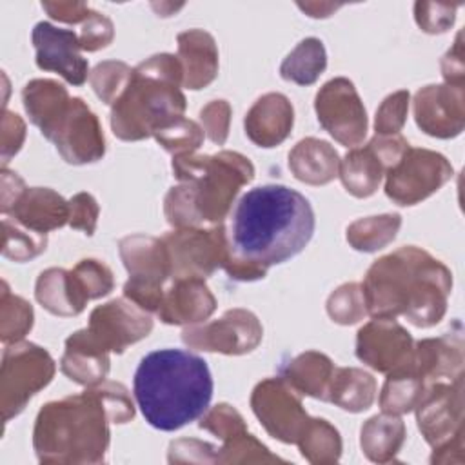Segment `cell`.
<instances>
[{
	"label": "cell",
	"instance_id": "cell-1",
	"mask_svg": "<svg viewBox=\"0 0 465 465\" xmlns=\"http://www.w3.org/2000/svg\"><path fill=\"white\" fill-rule=\"evenodd\" d=\"M314 227V211L302 193L276 183L254 187L232 209L222 269L238 282L262 280L269 267L302 252Z\"/></svg>",
	"mask_w": 465,
	"mask_h": 465
},
{
	"label": "cell",
	"instance_id": "cell-2",
	"mask_svg": "<svg viewBox=\"0 0 465 465\" xmlns=\"http://www.w3.org/2000/svg\"><path fill=\"white\" fill-rule=\"evenodd\" d=\"M367 314L405 316L412 325L427 329L447 312L452 292L450 269L421 247H400L378 258L361 283Z\"/></svg>",
	"mask_w": 465,
	"mask_h": 465
},
{
	"label": "cell",
	"instance_id": "cell-3",
	"mask_svg": "<svg viewBox=\"0 0 465 465\" xmlns=\"http://www.w3.org/2000/svg\"><path fill=\"white\" fill-rule=\"evenodd\" d=\"M213 376L203 358L183 349H160L142 358L133 392L145 421L176 430L198 420L213 398Z\"/></svg>",
	"mask_w": 465,
	"mask_h": 465
},
{
	"label": "cell",
	"instance_id": "cell-4",
	"mask_svg": "<svg viewBox=\"0 0 465 465\" xmlns=\"http://www.w3.org/2000/svg\"><path fill=\"white\" fill-rule=\"evenodd\" d=\"M111 418L94 387L45 403L35 420L33 449L40 463L105 461Z\"/></svg>",
	"mask_w": 465,
	"mask_h": 465
},
{
	"label": "cell",
	"instance_id": "cell-5",
	"mask_svg": "<svg viewBox=\"0 0 465 465\" xmlns=\"http://www.w3.org/2000/svg\"><path fill=\"white\" fill-rule=\"evenodd\" d=\"M180 85H183V69L174 54H153L133 67L129 85L111 105L114 136L138 142L182 118L187 102Z\"/></svg>",
	"mask_w": 465,
	"mask_h": 465
},
{
	"label": "cell",
	"instance_id": "cell-6",
	"mask_svg": "<svg viewBox=\"0 0 465 465\" xmlns=\"http://www.w3.org/2000/svg\"><path fill=\"white\" fill-rule=\"evenodd\" d=\"M171 167L178 182L191 183L200 222L211 225L223 223L240 189L254 178V165L236 151L178 154Z\"/></svg>",
	"mask_w": 465,
	"mask_h": 465
},
{
	"label": "cell",
	"instance_id": "cell-7",
	"mask_svg": "<svg viewBox=\"0 0 465 465\" xmlns=\"http://www.w3.org/2000/svg\"><path fill=\"white\" fill-rule=\"evenodd\" d=\"M56 372L51 354L31 341L5 345L0 369V409L4 423L18 416L29 400L47 387Z\"/></svg>",
	"mask_w": 465,
	"mask_h": 465
},
{
	"label": "cell",
	"instance_id": "cell-8",
	"mask_svg": "<svg viewBox=\"0 0 465 465\" xmlns=\"http://www.w3.org/2000/svg\"><path fill=\"white\" fill-rule=\"evenodd\" d=\"M171 262V278H207L223 267L229 252L227 227L223 223L174 229L162 236Z\"/></svg>",
	"mask_w": 465,
	"mask_h": 465
},
{
	"label": "cell",
	"instance_id": "cell-9",
	"mask_svg": "<svg viewBox=\"0 0 465 465\" xmlns=\"http://www.w3.org/2000/svg\"><path fill=\"white\" fill-rule=\"evenodd\" d=\"M452 174L454 169L441 153L409 145L385 173V194L398 205H416L441 189Z\"/></svg>",
	"mask_w": 465,
	"mask_h": 465
},
{
	"label": "cell",
	"instance_id": "cell-10",
	"mask_svg": "<svg viewBox=\"0 0 465 465\" xmlns=\"http://www.w3.org/2000/svg\"><path fill=\"white\" fill-rule=\"evenodd\" d=\"M320 125L341 145L356 147L367 134V111L354 87L345 76L325 82L314 98Z\"/></svg>",
	"mask_w": 465,
	"mask_h": 465
},
{
	"label": "cell",
	"instance_id": "cell-11",
	"mask_svg": "<svg viewBox=\"0 0 465 465\" xmlns=\"http://www.w3.org/2000/svg\"><path fill=\"white\" fill-rule=\"evenodd\" d=\"M263 338V327L258 316L247 309L234 307L218 320L191 325L182 331V341L189 349L240 356L252 352Z\"/></svg>",
	"mask_w": 465,
	"mask_h": 465
},
{
	"label": "cell",
	"instance_id": "cell-12",
	"mask_svg": "<svg viewBox=\"0 0 465 465\" xmlns=\"http://www.w3.org/2000/svg\"><path fill=\"white\" fill-rule=\"evenodd\" d=\"M251 409L269 436L282 443H296L311 416L300 394L282 378H265L251 392Z\"/></svg>",
	"mask_w": 465,
	"mask_h": 465
},
{
	"label": "cell",
	"instance_id": "cell-13",
	"mask_svg": "<svg viewBox=\"0 0 465 465\" xmlns=\"http://www.w3.org/2000/svg\"><path fill=\"white\" fill-rule=\"evenodd\" d=\"M409 142L401 134H376L367 145L352 147L340 160L338 176L345 191L356 198L372 196L385 173L401 158Z\"/></svg>",
	"mask_w": 465,
	"mask_h": 465
},
{
	"label": "cell",
	"instance_id": "cell-14",
	"mask_svg": "<svg viewBox=\"0 0 465 465\" xmlns=\"http://www.w3.org/2000/svg\"><path fill=\"white\" fill-rule=\"evenodd\" d=\"M414 411L418 429L432 449L465 434L463 374L430 383Z\"/></svg>",
	"mask_w": 465,
	"mask_h": 465
},
{
	"label": "cell",
	"instance_id": "cell-15",
	"mask_svg": "<svg viewBox=\"0 0 465 465\" xmlns=\"http://www.w3.org/2000/svg\"><path fill=\"white\" fill-rule=\"evenodd\" d=\"M85 331L104 351L122 354L129 345L149 336L153 318L124 296L94 307Z\"/></svg>",
	"mask_w": 465,
	"mask_h": 465
},
{
	"label": "cell",
	"instance_id": "cell-16",
	"mask_svg": "<svg viewBox=\"0 0 465 465\" xmlns=\"http://www.w3.org/2000/svg\"><path fill=\"white\" fill-rule=\"evenodd\" d=\"M47 140L53 142L58 154L71 165L94 163L105 154V136L98 116L78 96L71 98L67 111L56 122Z\"/></svg>",
	"mask_w": 465,
	"mask_h": 465
},
{
	"label": "cell",
	"instance_id": "cell-17",
	"mask_svg": "<svg viewBox=\"0 0 465 465\" xmlns=\"http://www.w3.org/2000/svg\"><path fill=\"white\" fill-rule=\"evenodd\" d=\"M414 340L396 318L374 316L356 332V356L378 372H391L412 356Z\"/></svg>",
	"mask_w": 465,
	"mask_h": 465
},
{
	"label": "cell",
	"instance_id": "cell-18",
	"mask_svg": "<svg viewBox=\"0 0 465 465\" xmlns=\"http://www.w3.org/2000/svg\"><path fill=\"white\" fill-rule=\"evenodd\" d=\"M414 120L418 127L434 138H454L465 127V87L452 84H430L414 94Z\"/></svg>",
	"mask_w": 465,
	"mask_h": 465
},
{
	"label": "cell",
	"instance_id": "cell-19",
	"mask_svg": "<svg viewBox=\"0 0 465 465\" xmlns=\"http://www.w3.org/2000/svg\"><path fill=\"white\" fill-rule=\"evenodd\" d=\"M36 65L42 71L58 73L65 82L82 85L87 80L89 64L82 56L80 38L71 29H60L49 22H38L31 35Z\"/></svg>",
	"mask_w": 465,
	"mask_h": 465
},
{
	"label": "cell",
	"instance_id": "cell-20",
	"mask_svg": "<svg viewBox=\"0 0 465 465\" xmlns=\"http://www.w3.org/2000/svg\"><path fill=\"white\" fill-rule=\"evenodd\" d=\"M118 252L129 272L127 283L162 289L171 278V262L162 238L129 234L118 242Z\"/></svg>",
	"mask_w": 465,
	"mask_h": 465
},
{
	"label": "cell",
	"instance_id": "cell-21",
	"mask_svg": "<svg viewBox=\"0 0 465 465\" xmlns=\"http://www.w3.org/2000/svg\"><path fill=\"white\" fill-rule=\"evenodd\" d=\"M412 367L427 383L454 380L463 374V336L461 323L438 338L418 340L411 356Z\"/></svg>",
	"mask_w": 465,
	"mask_h": 465
},
{
	"label": "cell",
	"instance_id": "cell-22",
	"mask_svg": "<svg viewBox=\"0 0 465 465\" xmlns=\"http://www.w3.org/2000/svg\"><path fill=\"white\" fill-rule=\"evenodd\" d=\"M216 311V298L203 278H180L163 292L158 318L167 325H198Z\"/></svg>",
	"mask_w": 465,
	"mask_h": 465
},
{
	"label": "cell",
	"instance_id": "cell-23",
	"mask_svg": "<svg viewBox=\"0 0 465 465\" xmlns=\"http://www.w3.org/2000/svg\"><path fill=\"white\" fill-rule=\"evenodd\" d=\"M294 125V109L282 93L260 96L245 114L243 127L247 138L258 147H276L287 140Z\"/></svg>",
	"mask_w": 465,
	"mask_h": 465
},
{
	"label": "cell",
	"instance_id": "cell-24",
	"mask_svg": "<svg viewBox=\"0 0 465 465\" xmlns=\"http://www.w3.org/2000/svg\"><path fill=\"white\" fill-rule=\"evenodd\" d=\"M9 216L20 225L45 234L69 222V202L49 187H27Z\"/></svg>",
	"mask_w": 465,
	"mask_h": 465
},
{
	"label": "cell",
	"instance_id": "cell-25",
	"mask_svg": "<svg viewBox=\"0 0 465 465\" xmlns=\"http://www.w3.org/2000/svg\"><path fill=\"white\" fill-rule=\"evenodd\" d=\"M178 60L183 69V87L198 91L207 87L218 74V47L211 33L189 29L176 36Z\"/></svg>",
	"mask_w": 465,
	"mask_h": 465
},
{
	"label": "cell",
	"instance_id": "cell-26",
	"mask_svg": "<svg viewBox=\"0 0 465 465\" xmlns=\"http://www.w3.org/2000/svg\"><path fill=\"white\" fill-rule=\"evenodd\" d=\"M109 367V352L98 347L85 329L74 331L65 340L60 371L74 383L93 387L107 378Z\"/></svg>",
	"mask_w": 465,
	"mask_h": 465
},
{
	"label": "cell",
	"instance_id": "cell-27",
	"mask_svg": "<svg viewBox=\"0 0 465 465\" xmlns=\"http://www.w3.org/2000/svg\"><path fill=\"white\" fill-rule=\"evenodd\" d=\"M35 298L45 311L64 318L80 314L89 302L74 272L62 267H49L38 274Z\"/></svg>",
	"mask_w": 465,
	"mask_h": 465
},
{
	"label": "cell",
	"instance_id": "cell-28",
	"mask_svg": "<svg viewBox=\"0 0 465 465\" xmlns=\"http://www.w3.org/2000/svg\"><path fill=\"white\" fill-rule=\"evenodd\" d=\"M289 169L303 183L325 185L338 176L340 156L329 142L309 136L291 149Z\"/></svg>",
	"mask_w": 465,
	"mask_h": 465
},
{
	"label": "cell",
	"instance_id": "cell-29",
	"mask_svg": "<svg viewBox=\"0 0 465 465\" xmlns=\"http://www.w3.org/2000/svg\"><path fill=\"white\" fill-rule=\"evenodd\" d=\"M22 102L31 124L47 138L56 122L67 111L71 96L60 82L51 78H35L22 89Z\"/></svg>",
	"mask_w": 465,
	"mask_h": 465
},
{
	"label": "cell",
	"instance_id": "cell-30",
	"mask_svg": "<svg viewBox=\"0 0 465 465\" xmlns=\"http://www.w3.org/2000/svg\"><path fill=\"white\" fill-rule=\"evenodd\" d=\"M332 372L334 363L327 354L318 351H305L282 369V378L300 396H311L325 401Z\"/></svg>",
	"mask_w": 465,
	"mask_h": 465
},
{
	"label": "cell",
	"instance_id": "cell-31",
	"mask_svg": "<svg viewBox=\"0 0 465 465\" xmlns=\"http://www.w3.org/2000/svg\"><path fill=\"white\" fill-rule=\"evenodd\" d=\"M376 398V380L371 372L358 367H334L325 401L347 412L367 411Z\"/></svg>",
	"mask_w": 465,
	"mask_h": 465
},
{
	"label": "cell",
	"instance_id": "cell-32",
	"mask_svg": "<svg viewBox=\"0 0 465 465\" xmlns=\"http://www.w3.org/2000/svg\"><path fill=\"white\" fill-rule=\"evenodd\" d=\"M407 430L400 416L381 412L361 425L360 445L363 454L374 463L394 461L405 441Z\"/></svg>",
	"mask_w": 465,
	"mask_h": 465
},
{
	"label": "cell",
	"instance_id": "cell-33",
	"mask_svg": "<svg viewBox=\"0 0 465 465\" xmlns=\"http://www.w3.org/2000/svg\"><path fill=\"white\" fill-rule=\"evenodd\" d=\"M430 383L421 378V374L412 367L409 360L407 363L387 372V380L378 400L380 407L389 414H407L418 407Z\"/></svg>",
	"mask_w": 465,
	"mask_h": 465
},
{
	"label": "cell",
	"instance_id": "cell-34",
	"mask_svg": "<svg viewBox=\"0 0 465 465\" xmlns=\"http://www.w3.org/2000/svg\"><path fill=\"white\" fill-rule=\"evenodd\" d=\"M327 67V53L320 38H303L282 62L280 76L298 85L314 84Z\"/></svg>",
	"mask_w": 465,
	"mask_h": 465
},
{
	"label": "cell",
	"instance_id": "cell-35",
	"mask_svg": "<svg viewBox=\"0 0 465 465\" xmlns=\"http://www.w3.org/2000/svg\"><path fill=\"white\" fill-rule=\"evenodd\" d=\"M400 227L401 216L398 213H385L354 220L347 227L345 238L354 251L376 252L396 238Z\"/></svg>",
	"mask_w": 465,
	"mask_h": 465
},
{
	"label": "cell",
	"instance_id": "cell-36",
	"mask_svg": "<svg viewBox=\"0 0 465 465\" xmlns=\"http://www.w3.org/2000/svg\"><path fill=\"white\" fill-rule=\"evenodd\" d=\"M296 445L300 454L312 465H331L341 456L340 432L323 418H311Z\"/></svg>",
	"mask_w": 465,
	"mask_h": 465
},
{
	"label": "cell",
	"instance_id": "cell-37",
	"mask_svg": "<svg viewBox=\"0 0 465 465\" xmlns=\"http://www.w3.org/2000/svg\"><path fill=\"white\" fill-rule=\"evenodd\" d=\"M33 307L22 296L9 291L7 282H2L0 289V340L4 345L24 340L33 327Z\"/></svg>",
	"mask_w": 465,
	"mask_h": 465
},
{
	"label": "cell",
	"instance_id": "cell-38",
	"mask_svg": "<svg viewBox=\"0 0 465 465\" xmlns=\"http://www.w3.org/2000/svg\"><path fill=\"white\" fill-rule=\"evenodd\" d=\"M47 247L44 232L31 231L7 216L2 220V254L13 262H29Z\"/></svg>",
	"mask_w": 465,
	"mask_h": 465
},
{
	"label": "cell",
	"instance_id": "cell-39",
	"mask_svg": "<svg viewBox=\"0 0 465 465\" xmlns=\"http://www.w3.org/2000/svg\"><path fill=\"white\" fill-rule=\"evenodd\" d=\"M131 76L133 69L125 62L105 60L96 64V67L89 74V82L96 96L104 104L113 105L129 85Z\"/></svg>",
	"mask_w": 465,
	"mask_h": 465
},
{
	"label": "cell",
	"instance_id": "cell-40",
	"mask_svg": "<svg viewBox=\"0 0 465 465\" xmlns=\"http://www.w3.org/2000/svg\"><path fill=\"white\" fill-rule=\"evenodd\" d=\"M325 309L329 318L340 325H352L363 320L367 314V305L361 283L349 282L334 289L327 298Z\"/></svg>",
	"mask_w": 465,
	"mask_h": 465
},
{
	"label": "cell",
	"instance_id": "cell-41",
	"mask_svg": "<svg viewBox=\"0 0 465 465\" xmlns=\"http://www.w3.org/2000/svg\"><path fill=\"white\" fill-rule=\"evenodd\" d=\"M283 461L247 430L229 438L218 449L216 463H274Z\"/></svg>",
	"mask_w": 465,
	"mask_h": 465
},
{
	"label": "cell",
	"instance_id": "cell-42",
	"mask_svg": "<svg viewBox=\"0 0 465 465\" xmlns=\"http://www.w3.org/2000/svg\"><path fill=\"white\" fill-rule=\"evenodd\" d=\"M153 136L173 156L191 154L203 143V129L194 120L183 116L156 131Z\"/></svg>",
	"mask_w": 465,
	"mask_h": 465
},
{
	"label": "cell",
	"instance_id": "cell-43",
	"mask_svg": "<svg viewBox=\"0 0 465 465\" xmlns=\"http://www.w3.org/2000/svg\"><path fill=\"white\" fill-rule=\"evenodd\" d=\"M163 214L174 229L200 227V216L194 207V193L191 183L180 182V185L171 187L163 198Z\"/></svg>",
	"mask_w": 465,
	"mask_h": 465
},
{
	"label": "cell",
	"instance_id": "cell-44",
	"mask_svg": "<svg viewBox=\"0 0 465 465\" xmlns=\"http://www.w3.org/2000/svg\"><path fill=\"white\" fill-rule=\"evenodd\" d=\"M71 271L78 278V282L89 300L104 298L114 287V278H113L111 269L100 260L84 258Z\"/></svg>",
	"mask_w": 465,
	"mask_h": 465
},
{
	"label": "cell",
	"instance_id": "cell-45",
	"mask_svg": "<svg viewBox=\"0 0 465 465\" xmlns=\"http://www.w3.org/2000/svg\"><path fill=\"white\" fill-rule=\"evenodd\" d=\"M409 100H411V94L405 89H400L383 98L374 118L376 134L389 136V134H398L401 131L409 113Z\"/></svg>",
	"mask_w": 465,
	"mask_h": 465
},
{
	"label": "cell",
	"instance_id": "cell-46",
	"mask_svg": "<svg viewBox=\"0 0 465 465\" xmlns=\"http://www.w3.org/2000/svg\"><path fill=\"white\" fill-rule=\"evenodd\" d=\"M200 429L214 434L222 441L247 430L243 416L229 403H218L211 409H207L200 416Z\"/></svg>",
	"mask_w": 465,
	"mask_h": 465
},
{
	"label": "cell",
	"instance_id": "cell-47",
	"mask_svg": "<svg viewBox=\"0 0 465 465\" xmlns=\"http://www.w3.org/2000/svg\"><path fill=\"white\" fill-rule=\"evenodd\" d=\"M460 4L447 2H416L414 20L423 33L440 35L452 27Z\"/></svg>",
	"mask_w": 465,
	"mask_h": 465
},
{
	"label": "cell",
	"instance_id": "cell-48",
	"mask_svg": "<svg viewBox=\"0 0 465 465\" xmlns=\"http://www.w3.org/2000/svg\"><path fill=\"white\" fill-rule=\"evenodd\" d=\"M93 387L100 394L111 418V423H127L134 418V403L125 385L104 380Z\"/></svg>",
	"mask_w": 465,
	"mask_h": 465
},
{
	"label": "cell",
	"instance_id": "cell-49",
	"mask_svg": "<svg viewBox=\"0 0 465 465\" xmlns=\"http://www.w3.org/2000/svg\"><path fill=\"white\" fill-rule=\"evenodd\" d=\"M231 105L227 100H211L200 109V122L203 134L216 145H223L229 136Z\"/></svg>",
	"mask_w": 465,
	"mask_h": 465
},
{
	"label": "cell",
	"instance_id": "cell-50",
	"mask_svg": "<svg viewBox=\"0 0 465 465\" xmlns=\"http://www.w3.org/2000/svg\"><path fill=\"white\" fill-rule=\"evenodd\" d=\"M218 447L194 440V438H180L171 441L167 460L171 463H216Z\"/></svg>",
	"mask_w": 465,
	"mask_h": 465
},
{
	"label": "cell",
	"instance_id": "cell-51",
	"mask_svg": "<svg viewBox=\"0 0 465 465\" xmlns=\"http://www.w3.org/2000/svg\"><path fill=\"white\" fill-rule=\"evenodd\" d=\"M82 51L94 53L98 49L107 47L114 38V25L109 16L93 11L91 16L82 24V31L78 35Z\"/></svg>",
	"mask_w": 465,
	"mask_h": 465
},
{
	"label": "cell",
	"instance_id": "cell-52",
	"mask_svg": "<svg viewBox=\"0 0 465 465\" xmlns=\"http://www.w3.org/2000/svg\"><path fill=\"white\" fill-rule=\"evenodd\" d=\"M100 207L93 194L89 193H76L69 200V227L76 231H84L87 236H91L96 229Z\"/></svg>",
	"mask_w": 465,
	"mask_h": 465
},
{
	"label": "cell",
	"instance_id": "cell-53",
	"mask_svg": "<svg viewBox=\"0 0 465 465\" xmlns=\"http://www.w3.org/2000/svg\"><path fill=\"white\" fill-rule=\"evenodd\" d=\"M0 156L2 165L5 167L7 162L20 151L25 140V122L20 114L4 109L2 113V127H0Z\"/></svg>",
	"mask_w": 465,
	"mask_h": 465
},
{
	"label": "cell",
	"instance_id": "cell-54",
	"mask_svg": "<svg viewBox=\"0 0 465 465\" xmlns=\"http://www.w3.org/2000/svg\"><path fill=\"white\" fill-rule=\"evenodd\" d=\"M441 74L445 84L463 85L465 84V60H463V33L456 35L452 47L441 58Z\"/></svg>",
	"mask_w": 465,
	"mask_h": 465
},
{
	"label": "cell",
	"instance_id": "cell-55",
	"mask_svg": "<svg viewBox=\"0 0 465 465\" xmlns=\"http://www.w3.org/2000/svg\"><path fill=\"white\" fill-rule=\"evenodd\" d=\"M42 9L51 18L65 24H84L93 13L84 2H42Z\"/></svg>",
	"mask_w": 465,
	"mask_h": 465
},
{
	"label": "cell",
	"instance_id": "cell-56",
	"mask_svg": "<svg viewBox=\"0 0 465 465\" xmlns=\"http://www.w3.org/2000/svg\"><path fill=\"white\" fill-rule=\"evenodd\" d=\"M25 183L24 180L9 171L7 167H2L0 171V211L4 216L9 214V211L13 209V205L16 203V200L22 196V193L25 191Z\"/></svg>",
	"mask_w": 465,
	"mask_h": 465
},
{
	"label": "cell",
	"instance_id": "cell-57",
	"mask_svg": "<svg viewBox=\"0 0 465 465\" xmlns=\"http://www.w3.org/2000/svg\"><path fill=\"white\" fill-rule=\"evenodd\" d=\"M463 450H465V434L456 436L454 440H450L440 447H434L430 463H438V465L458 463V465H461L465 461Z\"/></svg>",
	"mask_w": 465,
	"mask_h": 465
},
{
	"label": "cell",
	"instance_id": "cell-58",
	"mask_svg": "<svg viewBox=\"0 0 465 465\" xmlns=\"http://www.w3.org/2000/svg\"><path fill=\"white\" fill-rule=\"evenodd\" d=\"M298 7L302 11H305L311 18H327L336 9H340L341 4H332V2H320V4L318 2H305V4H302V2H298Z\"/></svg>",
	"mask_w": 465,
	"mask_h": 465
}]
</instances>
